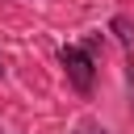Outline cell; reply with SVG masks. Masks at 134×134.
<instances>
[{
	"label": "cell",
	"instance_id": "cell-3",
	"mask_svg": "<svg viewBox=\"0 0 134 134\" xmlns=\"http://www.w3.org/2000/svg\"><path fill=\"white\" fill-rule=\"evenodd\" d=\"M126 84H130V109H134V46H126Z\"/></svg>",
	"mask_w": 134,
	"mask_h": 134
},
{
	"label": "cell",
	"instance_id": "cell-4",
	"mask_svg": "<svg viewBox=\"0 0 134 134\" xmlns=\"http://www.w3.org/2000/svg\"><path fill=\"white\" fill-rule=\"evenodd\" d=\"M84 46H88V50H92V54H96V50H100V46H105V38H100V34H92V38H88V42H84Z\"/></svg>",
	"mask_w": 134,
	"mask_h": 134
},
{
	"label": "cell",
	"instance_id": "cell-1",
	"mask_svg": "<svg viewBox=\"0 0 134 134\" xmlns=\"http://www.w3.org/2000/svg\"><path fill=\"white\" fill-rule=\"evenodd\" d=\"M59 63H63V71H67V84H71L80 96H88L92 84H96V54H92L88 46H63V50H59Z\"/></svg>",
	"mask_w": 134,
	"mask_h": 134
},
{
	"label": "cell",
	"instance_id": "cell-5",
	"mask_svg": "<svg viewBox=\"0 0 134 134\" xmlns=\"http://www.w3.org/2000/svg\"><path fill=\"white\" fill-rule=\"evenodd\" d=\"M75 134H109V130H100V126H80Z\"/></svg>",
	"mask_w": 134,
	"mask_h": 134
},
{
	"label": "cell",
	"instance_id": "cell-6",
	"mask_svg": "<svg viewBox=\"0 0 134 134\" xmlns=\"http://www.w3.org/2000/svg\"><path fill=\"white\" fill-rule=\"evenodd\" d=\"M0 80H4V63H0Z\"/></svg>",
	"mask_w": 134,
	"mask_h": 134
},
{
	"label": "cell",
	"instance_id": "cell-2",
	"mask_svg": "<svg viewBox=\"0 0 134 134\" xmlns=\"http://www.w3.org/2000/svg\"><path fill=\"white\" fill-rule=\"evenodd\" d=\"M109 29L117 34V42H121V46H134V21H130L126 13H117V17L109 21Z\"/></svg>",
	"mask_w": 134,
	"mask_h": 134
}]
</instances>
